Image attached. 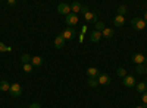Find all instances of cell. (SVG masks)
<instances>
[{
  "mask_svg": "<svg viewBox=\"0 0 147 108\" xmlns=\"http://www.w3.org/2000/svg\"><path fill=\"white\" fill-rule=\"evenodd\" d=\"M146 73H147V67H146Z\"/></svg>",
  "mask_w": 147,
  "mask_h": 108,
  "instance_id": "35",
  "label": "cell"
},
{
  "mask_svg": "<svg viewBox=\"0 0 147 108\" xmlns=\"http://www.w3.org/2000/svg\"><path fill=\"white\" fill-rule=\"evenodd\" d=\"M0 51H10L9 47H6L3 42H0Z\"/></svg>",
  "mask_w": 147,
  "mask_h": 108,
  "instance_id": "26",
  "label": "cell"
},
{
  "mask_svg": "<svg viewBox=\"0 0 147 108\" xmlns=\"http://www.w3.org/2000/svg\"><path fill=\"white\" fill-rule=\"evenodd\" d=\"M31 64H32V67H34V66H35V67L41 66V64H43V57H40V56L31 57Z\"/></svg>",
  "mask_w": 147,
  "mask_h": 108,
  "instance_id": "12",
  "label": "cell"
},
{
  "mask_svg": "<svg viewBox=\"0 0 147 108\" xmlns=\"http://www.w3.org/2000/svg\"><path fill=\"white\" fill-rule=\"evenodd\" d=\"M9 89H10V83H9V82H6V80L0 82V91L6 92V91H9Z\"/></svg>",
  "mask_w": 147,
  "mask_h": 108,
  "instance_id": "18",
  "label": "cell"
},
{
  "mask_svg": "<svg viewBox=\"0 0 147 108\" xmlns=\"http://www.w3.org/2000/svg\"><path fill=\"white\" fill-rule=\"evenodd\" d=\"M9 92H10L12 97H21V93H22V88H21L19 83H16V82H15V83H12V85H10Z\"/></svg>",
  "mask_w": 147,
  "mask_h": 108,
  "instance_id": "2",
  "label": "cell"
},
{
  "mask_svg": "<svg viewBox=\"0 0 147 108\" xmlns=\"http://www.w3.org/2000/svg\"><path fill=\"white\" fill-rule=\"evenodd\" d=\"M84 19L87 22H97V13H94V12H87V13L84 15Z\"/></svg>",
  "mask_w": 147,
  "mask_h": 108,
  "instance_id": "11",
  "label": "cell"
},
{
  "mask_svg": "<svg viewBox=\"0 0 147 108\" xmlns=\"http://www.w3.org/2000/svg\"><path fill=\"white\" fill-rule=\"evenodd\" d=\"M144 66H146V67H147V58H146V62H144Z\"/></svg>",
  "mask_w": 147,
  "mask_h": 108,
  "instance_id": "33",
  "label": "cell"
},
{
  "mask_svg": "<svg viewBox=\"0 0 147 108\" xmlns=\"http://www.w3.org/2000/svg\"><path fill=\"white\" fill-rule=\"evenodd\" d=\"M24 72H25V73H31V72H32V64L31 63L24 64Z\"/></svg>",
  "mask_w": 147,
  "mask_h": 108,
  "instance_id": "24",
  "label": "cell"
},
{
  "mask_svg": "<svg viewBox=\"0 0 147 108\" xmlns=\"http://www.w3.org/2000/svg\"><path fill=\"white\" fill-rule=\"evenodd\" d=\"M124 85H125L127 88H132L134 85H136V79H134V76L127 75V76L124 78Z\"/></svg>",
  "mask_w": 147,
  "mask_h": 108,
  "instance_id": "7",
  "label": "cell"
},
{
  "mask_svg": "<svg viewBox=\"0 0 147 108\" xmlns=\"http://www.w3.org/2000/svg\"><path fill=\"white\" fill-rule=\"evenodd\" d=\"M141 101H143V102L147 105V92H144V93L141 95Z\"/></svg>",
  "mask_w": 147,
  "mask_h": 108,
  "instance_id": "27",
  "label": "cell"
},
{
  "mask_svg": "<svg viewBox=\"0 0 147 108\" xmlns=\"http://www.w3.org/2000/svg\"><path fill=\"white\" fill-rule=\"evenodd\" d=\"M146 108H147V107H146Z\"/></svg>",
  "mask_w": 147,
  "mask_h": 108,
  "instance_id": "36",
  "label": "cell"
},
{
  "mask_svg": "<svg viewBox=\"0 0 147 108\" xmlns=\"http://www.w3.org/2000/svg\"><path fill=\"white\" fill-rule=\"evenodd\" d=\"M87 12H88L87 6H82V9H81V13H82V15H85V13H87Z\"/></svg>",
  "mask_w": 147,
  "mask_h": 108,
  "instance_id": "29",
  "label": "cell"
},
{
  "mask_svg": "<svg viewBox=\"0 0 147 108\" xmlns=\"http://www.w3.org/2000/svg\"><path fill=\"white\" fill-rule=\"evenodd\" d=\"M116 75H118L119 78H125V76H127V70H125L124 67H118V70H116Z\"/></svg>",
  "mask_w": 147,
  "mask_h": 108,
  "instance_id": "22",
  "label": "cell"
},
{
  "mask_svg": "<svg viewBox=\"0 0 147 108\" xmlns=\"http://www.w3.org/2000/svg\"><path fill=\"white\" fill-rule=\"evenodd\" d=\"M94 28H96L94 31H99V32H103V29H105L106 27H105V23H103V22H100V21H97V22L94 23Z\"/></svg>",
  "mask_w": 147,
  "mask_h": 108,
  "instance_id": "19",
  "label": "cell"
},
{
  "mask_svg": "<svg viewBox=\"0 0 147 108\" xmlns=\"http://www.w3.org/2000/svg\"><path fill=\"white\" fill-rule=\"evenodd\" d=\"M81 9H82V6H81V3H78V2H74L72 5H71V13H78V12H81Z\"/></svg>",
  "mask_w": 147,
  "mask_h": 108,
  "instance_id": "13",
  "label": "cell"
},
{
  "mask_svg": "<svg viewBox=\"0 0 147 108\" xmlns=\"http://www.w3.org/2000/svg\"><path fill=\"white\" fill-rule=\"evenodd\" d=\"M21 62H22V64L31 63V56H30V54H22V56H21Z\"/></svg>",
  "mask_w": 147,
  "mask_h": 108,
  "instance_id": "20",
  "label": "cell"
},
{
  "mask_svg": "<svg viewBox=\"0 0 147 108\" xmlns=\"http://www.w3.org/2000/svg\"><path fill=\"white\" fill-rule=\"evenodd\" d=\"M125 13H127V6H125V5H121V6L118 7V15L124 16Z\"/></svg>",
  "mask_w": 147,
  "mask_h": 108,
  "instance_id": "23",
  "label": "cell"
},
{
  "mask_svg": "<svg viewBox=\"0 0 147 108\" xmlns=\"http://www.w3.org/2000/svg\"><path fill=\"white\" fill-rule=\"evenodd\" d=\"M7 5H9V6H15V5H16V0H9Z\"/></svg>",
  "mask_w": 147,
  "mask_h": 108,
  "instance_id": "30",
  "label": "cell"
},
{
  "mask_svg": "<svg viewBox=\"0 0 147 108\" xmlns=\"http://www.w3.org/2000/svg\"><path fill=\"white\" fill-rule=\"evenodd\" d=\"M100 38H102V32H99V31H93L91 35H90V40H91L93 42H99Z\"/></svg>",
  "mask_w": 147,
  "mask_h": 108,
  "instance_id": "14",
  "label": "cell"
},
{
  "mask_svg": "<svg viewBox=\"0 0 147 108\" xmlns=\"http://www.w3.org/2000/svg\"><path fill=\"white\" fill-rule=\"evenodd\" d=\"M137 91H138L140 93L147 92V83H146V82H140L138 85H137Z\"/></svg>",
  "mask_w": 147,
  "mask_h": 108,
  "instance_id": "17",
  "label": "cell"
},
{
  "mask_svg": "<svg viewBox=\"0 0 147 108\" xmlns=\"http://www.w3.org/2000/svg\"><path fill=\"white\" fill-rule=\"evenodd\" d=\"M87 29H88V28H87V25H84V27H82V29H81V34H85V32H87Z\"/></svg>",
  "mask_w": 147,
  "mask_h": 108,
  "instance_id": "31",
  "label": "cell"
},
{
  "mask_svg": "<svg viewBox=\"0 0 147 108\" xmlns=\"http://www.w3.org/2000/svg\"><path fill=\"white\" fill-rule=\"evenodd\" d=\"M132 62L136 63V64H144V62H146V56L141 54V53L134 54V56H132Z\"/></svg>",
  "mask_w": 147,
  "mask_h": 108,
  "instance_id": "6",
  "label": "cell"
},
{
  "mask_svg": "<svg viewBox=\"0 0 147 108\" xmlns=\"http://www.w3.org/2000/svg\"><path fill=\"white\" fill-rule=\"evenodd\" d=\"M113 34H115V32H113L112 28H105L103 32H102V37H105V38H112Z\"/></svg>",
  "mask_w": 147,
  "mask_h": 108,
  "instance_id": "15",
  "label": "cell"
},
{
  "mask_svg": "<svg viewBox=\"0 0 147 108\" xmlns=\"http://www.w3.org/2000/svg\"><path fill=\"white\" fill-rule=\"evenodd\" d=\"M88 85L90 86H97V85H99V82H97V79H93V78H88Z\"/></svg>",
  "mask_w": 147,
  "mask_h": 108,
  "instance_id": "25",
  "label": "cell"
},
{
  "mask_svg": "<svg viewBox=\"0 0 147 108\" xmlns=\"http://www.w3.org/2000/svg\"><path fill=\"white\" fill-rule=\"evenodd\" d=\"M63 45H65V38L62 37V34H60V35H57V37L55 38V47L57 50H60Z\"/></svg>",
  "mask_w": 147,
  "mask_h": 108,
  "instance_id": "9",
  "label": "cell"
},
{
  "mask_svg": "<svg viewBox=\"0 0 147 108\" xmlns=\"http://www.w3.org/2000/svg\"><path fill=\"white\" fill-rule=\"evenodd\" d=\"M57 12H59L60 15L68 16V15L71 13V6L66 5V3H60V5H57Z\"/></svg>",
  "mask_w": 147,
  "mask_h": 108,
  "instance_id": "3",
  "label": "cell"
},
{
  "mask_svg": "<svg viewBox=\"0 0 147 108\" xmlns=\"http://www.w3.org/2000/svg\"><path fill=\"white\" fill-rule=\"evenodd\" d=\"M136 108H144V107H140V105H138V107H136Z\"/></svg>",
  "mask_w": 147,
  "mask_h": 108,
  "instance_id": "34",
  "label": "cell"
},
{
  "mask_svg": "<svg viewBox=\"0 0 147 108\" xmlns=\"http://www.w3.org/2000/svg\"><path fill=\"white\" fill-rule=\"evenodd\" d=\"M113 23H115V27H122V25L125 23V19H124V16L118 15V16L113 19Z\"/></svg>",
  "mask_w": 147,
  "mask_h": 108,
  "instance_id": "16",
  "label": "cell"
},
{
  "mask_svg": "<svg viewBox=\"0 0 147 108\" xmlns=\"http://www.w3.org/2000/svg\"><path fill=\"white\" fill-rule=\"evenodd\" d=\"M74 35H75V31H74L72 28H66V29L62 32V37L65 38V41H66V40H72Z\"/></svg>",
  "mask_w": 147,
  "mask_h": 108,
  "instance_id": "10",
  "label": "cell"
},
{
  "mask_svg": "<svg viewBox=\"0 0 147 108\" xmlns=\"http://www.w3.org/2000/svg\"><path fill=\"white\" fill-rule=\"evenodd\" d=\"M131 23H132V27L136 28L137 31H141V29H144V28L147 27V23H146L144 19H141V18H132Z\"/></svg>",
  "mask_w": 147,
  "mask_h": 108,
  "instance_id": "1",
  "label": "cell"
},
{
  "mask_svg": "<svg viewBox=\"0 0 147 108\" xmlns=\"http://www.w3.org/2000/svg\"><path fill=\"white\" fill-rule=\"evenodd\" d=\"M65 21H66V23L69 25V28H71V27H75L77 23H78V16H77L75 13H69Z\"/></svg>",
  "mask_w": 147,
  "mask_h": 108,
  "instance_id": "4",
  "label": "cell"
},
{
  "mask_svg": "<svg viewBox=\"0 0 147 108\" xmlns=\"http://www.w3.org/2000/svg\"><path fill=\"white\" fill-rule=\"evenodd\" d=\"M87 75H88V78L97 79V78H99V75H100V72H99V69H97V67H88L87 69Z\"/></svg>",
  "mask_w": 147,
  "mask_h": 108,
  "instance_id": "8",
  "label": "cell"
},
{
  "mask_svg": "<svg viewBox=\"0 0 147 108\" xmlns=\"http://www.w3.org/2000/svg\"><path fill=\"white\" fill-rule=\"evenodd\" d=\"M144 22H147V10L144 12Z\"/></svg>",
  "mask_w": 147,
  "mask_h": 108,
  "instance_id": "32",
  "label": "cell"
},
{
  "mask_svg": "<svg viewBox=\"0 0 147 108\" xmlns=\"http://www.w3.org/2000/svg\"><path fill=\"white\" fill-rule=\"evenodd\" d=\"M97 82H99V85H109L110 83V76L106 75V73H100L99 78H97Z\"/></svg>",
  "mask_w": 147,
  "mask_h": 108,
  "instance_id": "5",
  "label": "cell"
},
{
  "mask_svg": "<svg viewBox=\"0 0 147 108\" xmlns=\"http://www.w3.org/2000/svg\"><path fill=\"white\" fill-rule=\"evenodd\" d=\"M28 108H41V105H40L38 102H32V104H31Z\"/></svg>",
  "mask_w": 147,
  "mask_h": 108,
  "instance_id": "28",
  "label": "cell"
},
{
  "mask_svg": "<svg viewBox=\"0 0 147 108\" xmlns=\"http://www.w3.org/2000/svg\"><path fill=\"white\" fill-rule=\"evenodd\" d=\"M136 72H137L138 75H144V73H146V66H144V64H137Z\"/></svg>",
  "mask_w": 147,
  "mask_h": 108,
  "instance_id": "21",
  "label": "cell"
}]
</instances>
